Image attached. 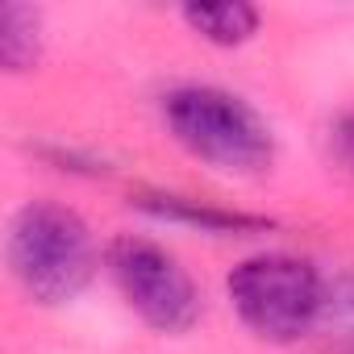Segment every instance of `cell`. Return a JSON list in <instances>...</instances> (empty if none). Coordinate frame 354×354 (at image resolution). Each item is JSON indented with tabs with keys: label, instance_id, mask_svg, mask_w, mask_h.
I'll return each mask as SVG.
<instances>
[{
	"label": "cell",
	"instance_id": "obj_1",
	"mask_svg": "<svg viewBox=\"0 0 354 354\" xmlns=\"http://www.w3.org/2000/svg\"><path fill=\"white\" fill-rule=\"evenodd\" d=\"M5 259H9V275L17 279V288L42 308L71 304L92 283L96 263H100L88 221L71 205L50 201V196L26 201L13 213Z\"/></svg>",
	"mask_w": 354,
	"mask_h": 354
},
{
	"label": "cell",
	"instance_id": "obj_2",
	"mask_svg": "<svg viewBox=\"0 0 354 354\" xmlns=\"http://www.w3.org/2000/svg\"><path fill=\"white\" fill-rule=\"evenodd\" d=\"M162 125L192 158L221 175H263L275 162L267 117L238 92L213 84H180L162 96Z\"/></svg>",
	"mask_w": 354,
	"mask_h": 354
},
{
	"label": "cell",
	"instance_id": "obj_3",
	"mask_svg": "<svg viewBox=\"0 0 354 354\" xmlns=\"http://www.w3.org/2000/svg\"><path fill=\"white\" fill-rule=\"evenodd\" d=\"M225 296H230V308L238 313V321L259 342L288 346V342L317 333L325 275L300 254L263 250V254L242 259L230 271Z\"/></svg>",
	"mask_w": 354,
	"mask_h": 354
},
{
	"label": "cell",
	"instance_id": "obj_4",
	"mask_svg": "<svg viewBox=\"0 0 354 354\" xmlns=\"http://www.w3.org/2000/svg\"><path fill=\"white\" fill-rule=\"evenodd\" d=\"M104 267L121 300L129 304V313L154 333L175 337L201 321V308H205L201 288L162 242L142 238V234H117L104 246Z\"/></svg>",
	"mask_w": 354,
	"mask_h": 354
},
{
	"label": "cell",
	"instance_id": "obj_5",
	"mask_svg": "<svg viewBox=\"0 0 354 354\" xmlns=\"http://www.w3.org/2000/svg\"><path fill=\"white\" fill-rule=\"evenodd\" d=\"M133 209H142L146 217L167 221V225H192V230L213 234V238H242V234L271 230V221H263V217L221 209V205H209V201H192V196H180V192H138Z\"/></svg>",
	"mask_w": 354,
	"mask_h": 354
},
{
	"label": "cell",
	"instance_id": "obj_6",
	"mask_svg": "<svg viewBox=\"0 0 354 354\" xmlns=\"http://www.w3.org/2000/svg\"><path fill=\"white\" fill-rule=\"evenodd\" d=\"M180 17L196 38H205L213 46H225V50L250 42L259 34V21H263V13L254 5H242V0H225V5H184Z\"/></svg>",
	"mask_w": 354,
	"mask_h": 354
},
{
	"label": "cell",
	"instance_id": "obj_7",
	"mask_svg": "<svg viewBox=\"0 0 354 354\" xmlns=\"http://www.w3.org/2000/svg\"><path fill=\"white\" fill-rule=\"evenodd\" d=\"M42 13L34 5H17L9 0L0 9V67L9 75H26L42 63Z\"/></svg>",
	"mask_w": 354,
	"mask_h": 354
},
{
	"label": "cell",
	"instance_id": "obj_8",
	"mask_svg": "<svg viewBox=\"0 0 354 354\" xmlns=\"http://www.w3.org/2000/svg\"><path fill=\"white\" fill-rule=\"evenodd\" d=\"M317 333L342 346H354V271L325 275V296H321V317Z\"/></svg>",
	"mask_w": 354,
	"mask_h": 354
},
{
	"label": "cell",
	"instance_id": "obj_9",
	"mask_svg": "<svg viewBox=\"0 0 354 354\" xmlns=\"http://www.w3.org/2000/svg\"><path fill=\"white\" fill-rule=\"evenodd\" d=\"M38 154H42L50 167L71 171V175H104V171H109V167H104V158L84 154V150H75V146H42Z\"/></svg>",
	"mask_w": 354,
	"mask_h": 354
},
{
	"label": "cell",
	"instance_id": "obj_10",
	"mask_svg": "<svg viewBox=\"0 0 354 354\" xmlns=\"http://www.w3.org/2000/svg\"><path fill=\"white\" fill-rule=\"evenodd\" d=\"M329 150H333V158L342 162V171L354 175V109L342 113V117L329 125Z\"/></svg>",
	"mask_w": 354,
	"mask_h": 354
}]
</instances>
